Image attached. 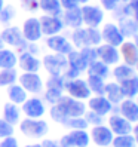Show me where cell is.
<instances>
[{
    "label": "cell",
    "instance_id": "cell-44",
    "mask_svg": "<svg viewBox=\"0 0 138 147\" xmlns=\"http://www.w3.org/2000/svg\"><path fill=\"white\" fill-rule=\"evenodd\" d=\"M0 147H20V144L13 135H9V137H5L3 141H0Z\"/></svg>",
    "mask_w": 138,
    "mask_h": 147
},
{
    "label": "cell",
    "instance_id": "cell-49",
    "mask_svg": "<svg viewBox=\"0 0 138 147\" xmlns=\"http://www.w3.org/2000/svg\"><path fill=\"white\" fill-rule=\"evenodd\" d=\"M132 131H134V138H135V144H138V122L135 126H132Z\"/></svg>",
    "mask_w": 138,
    "mask_h": 147
},
{
    "label": "cell",
    "instance_id": "cell-24",
    "mask_svg": "<svg viewBox=\"0 0 138 147\" xmlns=\"http://www.w3.org/2000/svg\"><path fill=\"white\" fill-rule=\"evenodd\" d=\"M104 94H106V98L111 102V104H119V102L125 98L123 94H122V89H120V85L117 82L106 83Z\"/></svg>",
    "mask_w": 138,
    "mask_h": 147
},
{
    "label": "cell",
    "instance_id": "cell-38",
    "mask_svg": "<svg viewBox=\"0 0 138 147\" xmlns=\"http://www.w3.org/2000/svg\"><path fill=\"white\" fill-rule=\"evenodd\" d=\"M50 117H52L54 122H57V123H59V125H64V122L68 119V117L65 116V113L63 111V109L59 107L57 102H55V104H52V109H50Z\"/></svg>",
    "mask_w": 138,
    "mask_h": 147
},
{
    "label": "cell",
    "instance_id": "cell-18",
    "mask_svg": "<svg viewBox=\"0 0 138 147\" xmlns=\"http://www.w3.org/2000/svg\"><path fill=\"white\" fill-rule=\"evenodd\" d=\"M119 115L128 119L131 123L138 122V102L132 98H123L119 102Z\"/></svg>",
    "mask_w": 138,
    "mask_h": 147
},
{
    "label": "cell",
    "instance_id": "cell-41",
    "mask_svg": "<svg viewBox=\"0 0 138 147\" xmlns=\"http://www.w3.org/2000/svg\"><path fill=\"white\" fill-rule=\"evenodd\" d=\"M83 117L86 119L88 125H92V126H95V125H102V116H100V115H97V113H94V111H85Z\"/></svg>",
    "mask_w": 138,
    "mask_h": 147
},
{
    "label": "cell",
    "instance_id": "cell-42",
    "mask_svg": "<svg viewBox=\"0 0 138 147\" xmlns=\"http://www.w3.org/2000/svg\"><path fill=\"white\" fill-rule=\"evenodd\" d=\"M80 54L83 55V58L86 59L88 63H92L94 59H97V51L94 46H85V48H80Z\"/></svg>",
    "mask_w": 138,
    "mask_h": 147
},
{
    "label": "cell",
    "instance_id": "cell-10",
    "mask_svg": "<svg viewBox=\"0 0 138 147\" xmlns=\"http://www.w3.org/2000/svg\"><path fill=\"white\" fill-rule=\"evenodd\" d=\"M101 39L104 43L111 46H120L125 42V36L122 34V31L119 30V27L113 22H107L101 30Z\"/></svg>",
    "mask_w": 138,
    "mask_h": 147
},
{
    "label": "cell",
    "instance_id": "cell-40",
    "mask_svg": "<svg viewBox=\"0 0 138 147\" xmlns=\"http://www.w3.org/2000/svg\"><path fill=\"white\" fill-rule=\"evenodd\" d=\"M13 132H15L13 125L7 123L5 119H0V138H5V137L13 135Z\"/></svg>",
    "mask_w": 138,
    "mask_h": 147
},
{
    "label": "cell",
    "instance_id": "cell-39",
    "mask_svg": "<svg viewBox=\"0 0 138 147\" xmlns=\"http://www.w3.org/2000/svg\"><path fill=\"white\" fill-rule=\"evenodd\" d=\"M63 95V89H58V88H48L46 89V94H45V98L48 102H50V104H55V102H58V100L61 98Z\"/></svg>",
    "mask_w": 138,
    "mask_h": 147
},
{
    "label": "cell",
    "instance_id": "cell-57",
    "mask_svg": "<svg viewBox=\"0 0 138 147\" xmlns=\"http://www.w3.org/2000/svg\"><path fill=\"white\" fill-rule=\"evenodd\" d=\"M120 2H123V3H128V2H129V0H120Z\"/></svg>",
    "mask_w": 138,
    "mask_h": 147
},
{
    "label": "cell",
    "instance_id": "cell-22",
    "mask_svg": "<svg viewBox=\"0 0 138 147\" xmlns=\"http://www.w3.org/2000/svg\"><path fill=\"white\" fill-rule=\"evenodd\" d=\"M67 63H68V67L70 68H74L77 71H86L89 63L83 58V55L80 54V51H71L70 54H67Z\"/></svg>",
    "mask_w": 138,
    "mask_h": 147
},
{
    "label": "cell",
    "instance_id": "cell-16",
    "mask_svg": "<svg viewBox=\"0 0 138 147\" xmlns=\"http://www.w3.org/2000/svg\"><path fill=\"white\" fill-rule=\"evenodd\" d=\"M46 46L50 51H54L55 54H63V55H67V54H70L71 51H73V45L64 36H59V34L48 36Z\"/></svg>",
    "mask_w": 138,
    "mask_h": 147
},
{
    "label": "cell",
    "instance_id": "cell-3",
    "mask_svg": "<svg viewBox=\"0 0 138 147\" xmlns=\"http://www.w3.org/2000/svg\"><path fill=\"white\" fill-rule=\"evenodd\" d=\"M57 104L63 109L67 117H80L86 111V104L82 102V100H76L70 95H61Z\"/></svg>",
    "mask_w": 138,
    "mask_h": 147
},
{
    "label": "cell",
    "instance_id": "cell-48",
    "mask_svg": "<svg viewBox=\"0 0 138 147\" xmlns=\"http://www.w3.org/2000/svg\"><path fill=\"white\" fill-rule=\"evenodd\" d=\"M128 5H129V7H131L132 12H137L138 11V0H129Z\"/></svg>",
    "mask_w": 138,
    "mask_h": 147
},
{
    "label": "cell",
    "instance_id": "cell-33",
    "mask_svg": "<svg viewBox=\"0 0 138 147\" xmlns=\"http://www.w3.org/2000/svg\"><path fill=\"white\" fill-rule=\"evenodd\" d=\"M18 73L15 68H2L0 70V86H9L16 82Z\"/></svg>",
    "mask_w": 138,
    "mask_h": 147
},
{
    "label": "cell",
    "instance_id": "cell-8",
    "mask_svg": "<svg viewBox=\"0 0 138 147\" xmlns=\"http://www.w3.org/2000/svg\"><path fill=\"white\" fill-rule=\"evenodd\" d=\"M0 36L3 39V43L16 48L18 51H25V48H27V40L24 39L22 31L18 27H6L0 33Z\"/></svg>",
    "mask_w": 138,
    "mask_h": 147
},
{
    "label": "cell",
    "instance_id": "cell-1",
    "mask_svg": "<svg viewBox=\"0 0 138 147\" xmlns=\"http://www.w3.org/2000/svg\"><path fill=\"white\" fill-rule=\"evenodd\" d=\"M71 40L76 48H85V46H94L97 48L98 45H101V31L98 28L94 27H86V28H74V31L71 33Z\"/></svg>",
    "mask_w": 138,
    "mask_h": 147
},
{
    "label": "cell",
    "instance_id": "cell-43",
    "mask_svg": "<svg viewBox=\"0 0 138 147\" xmlns=\"http://www.w3.org/2000/svg\"><path fill=\"white\" fill-rule=\"evenodd\" d=\"M100 2H101V6L106 11H114L120 5V0H100Z\"/></svg>",
    "mask_w": 138,
    "mask_h": 147
},
{
    "label": "cell",
    "instance_id": "cell-54",
    "mask_svg": "<svg viewBox=\"0 0 138 147\" xmlns=\"http://www.w3.org/2000/svg\"><path fill=\"white\" fill-rule=\"evenodd\" d=\"M3 6H5V0H0V11L3 9Z\"/></svg>",
    "mask_w": 138,
    "mask_h": 147
},
{
    "label": "cell",
    "instance_id": "cell-2",
    "mask_svg": "<svg viewBox=\"0 0 138 147\" xmlns=\"http://www.w3.org/2000/svg\"><path fill=\"white\" fill-rule=\"evenodd\" d=\"M20 129H21L22 135L28 137V138H43L49 132V126L45 120L33 119V117H27V119L21 120Z\"/></svg>",
    "mask_w": 138,
    "mask_h": 147
},
{
    "label": "cell",
    "instance_id": "cell-4",
    "mask_svg": "<svg viewBox=\"0 0 138 147\" xmlns=\"http://www.w3.org/2000/svg\"><path fill=\"white\" fill-rule=\"evenodd\" d=\"M43 67L46 68V71L50 76H63V73L67 70L68 63L67 57L63 54H54V55H45L42 61Z\"/></svg>",
    "mask_w": 138,
    "mask_h": 147
},
{
    "label": "cell",
    "instance_id": "cell-12",
    "mask_svg": "<svg viewBox=\"0 0 138 147\" xmlns=\"http://www.w3.org/2000/svg\"><path fill=\"white\" fill-rule=\"evenodd\" d=\"M18 80H20V85H21L27 92L39 94V92L43 91L42 77H40L37 73H27V71H24V73L18 77Z\"/></svg>",
    "mask_w": 138,
    "mask_h": 147
},
{
    "label": "cell",
    "instance_id": "cell-9",
    "mask_svg": "<svg viewBox=\"0 0 138 147\" xmlns=\"http://www.w3.org/2000/svg\"><path fill=\"white\" fill-rule=\"evenodd\" d=\"M39 21H40L42 34H45V36L59 34V31H63V28H64L63 18H59L57 15H42Z\"/></svg>",
    "mask_w": 138,
    "mask_h": 147
},
{
    "label": "cell",
    "instance_id": "cell-23",
    "mask_svg": "<svg viewBox=\"0 0 138 147\" xmlns=\"http://www.w3.org/2000/svg\"><path fill=\"white\" fill-rule=\"evenodd\" d=\"M63 22L64 25H68V27H71V28H79L82 27V12H80V7L77 6V7H73V9H67L64 16H63Z\"/></svg>",
    "mask_w": 138,
    "mask_h": 147
},
{
    "label": "cell",
    "instance_id": "cell-14",
    "mask_svg": "<svg viewBox=\"0 0 138 147\" xmlns=\"http://www.w3.org/2000/svg\"><path fill=\"white\" fill-rule=\"evenodd\" d=\"M95 51H97L98 59H101V61L106 63L107 65H114L120 59V52L116 46H111V45L104 43V45H98L95 48Z\"/></svg>",
    "mask_w": 138,
    "mask_h": 147
},
{
    "label": "cell",
    "instance_id": "cell-45",
    "mask_svg": "<svg viewBox=\"0 0 138 147\" xmlns=\"http://www.w3.org/2000/svg\"><path fill=\"white\" fill-rule=\"evenodd\" d=\"M21 5H22V7H24L25 11H30V12L36 11L37 7H39L37 0H21Z\"/></svg>",
    "mask_w": 138,
    "mask_h": 147
},
{
    "label": "cell",
    "instance_id": "cell-30",
    "mask_svg": "<svg viewBox=\"0 0 138 147\" xmlns=\"http://www.w3.org/2000/svg\"><path fill=\"white\" fill-rule=\"evenodd\" d=\"M119 30L122 31V34L125 37H132L138 33V27L137 24L134 22L132 18H129V16H125V18H120L119 20Z\"/></svg>",
    "mask_w": 138,
    "mask_h": 147
},
{
    "label": "cell",
    "instance_id": "cell-36",
    "mask_svg": "<svg viewBox=\"0 0 138 147\" xmlns=\"http://www.w3.org/2000/svg\"><path fill=\"white\" fill-rule=\"evenodd\" d=\"M64 126L70 128V129H86L89 125L86 122V119L80 116V117H68L64 122Z\"/></svg>",
    "mask_w": 138,
    "mask_h": 147
},
{
    "label": "cell",
    "instance_id": "cell-19",
    "mask_svg": "<svg viewBox=\"0 0 138 147\" xmlns=\"http://www.w3.org/2000/svg\"><path fill=\"white\" fill-rule=\"evenodd\" d=\"M108 126L111 129V132L116 134V135H123V134H131L132 132V123L120 115L110 116L108 117Z\"/></svg>",
    "mask_w": 138,
    "mask_h": 147
},
{
    "label": "cell",
    "instance_id": "cell-15",
    "mask_svg": "<svg viewBox=\"0 0 138 147\" xmlns=\"http://www.w3.org/2000/svg\"><path fill=\"white\" fill-rule=\"evenodd\" d=\"M22 111L25 113L27 117H33V119H40L43 115H45V104L43 101L37 97H33V98H27L22 102Z\"/></svg>",
    "mask_w": 138,
    "mask_h": 147
},
{
    "label": "cell",
    "instance_id": "cell-20",
    "mask_svg": "<svg viewBox=\"0 0 138 147\" xmlns=\"http://www.w3.org/2000/svg\"><path fill=\"white\" fill-rule=\"evenodd\" d=\"M18 64L22 68V71H27V73H37L42 67V61L28 51H22V54L18 58Z\"/></svg>",
    "mask_w": 138,
    "mask_h": 147
},
{
    "label": "cell",
    "instance_id": "cell-13",
    "mask_svg": "<svg viewBox=\"0 0 138 147\" xmlns=\"http://www.w3.org/2000/svg\"><path fill=\"white\" fill-rule=\"evenodd\" d=\"M92 138V141L95 143L98 147H108L113 141L114 134L111 132V129L108 126H102V125H95L92 128V131L89 134Z\"/></svg>",
    "mask_w": 138,
    "mask_h": 147
},
{
    "label": "cell",
    "instance_id": "cell-47",
    "mask_svg": "<svg viewBox=\"0 0 138 147\" xmlns=\"http://www.w3.org/2000/svg\"><path fill=\"white\" fill-rule=\"evenodd\" d=\"M40 144H42V147H65V146H63L61 143L54 141V140H43Z\"/></svg>",
    "mask_w": 138,
    "mask_h": 147
},
{
    "label": "cell",
    "instance_id": "cell-25",
    "mask_svg": "<svg viewBox=\"0 0 138 147\" xmlns=\"http://www.w3.org/2000/svg\"><path fill=\"white\" fill-rule=\"evenodd\" d=\"M120 85V89H122L123 97L126 98H134L138 95V74L132 76L129 79H125L122 82H117Z\"/></svg>",
    "mask_w": 138,
    "mask_h": 147
},
{
    "label": "cell",
    "instance_id": "cell-56",
    "mask_svg": "<svg viewBox=\"0 0 138 147\" xmlns=\"http://www.w3.org/2000/svg\"><path fill=\"white\" fill-rule=\"evenodd\" d=\"M135 70H137V73H138V61H137V64H135Z\"/></svg>",
    "mask_w": 138,
    "mask_h": 147
},
{
    "label": "cell",
    "instance_id": "cell-37",
    "mask_svg": "<svg viewBox=\"0 0 138 147\" xmlns=\"http://www.w3.org/2000/svg\"><path fill=\"white\" fill-rule=\"evenodd\" d=\"M16 15V11L12 5L3 6V9L0 11V24H9Z\"/></svg>",
    "mask_w": 138,
    "mask_h": 147
},
{
    "label": "cell",
    "instance_id": "cell-28",
    "mask_svg": "<svg viewBox=\"0 0 138 147\" xmlns=\"http://www.w3.org/2000/svg\"><path fill=\"white\" fill-rule=\"evenodd\" d=\"M7 97H9L11 102H13V104H22L27 100V91L21 85L12 83L9 85V89H7Z\"/></svg>",
    "mask_w": 138,
    "mask_h": 147
},
{
    "label": "cell",
    "instance_id": "cell-29",
    "mask_svg": "<svg viewBox=\"0 0 138 147\" xmlns=\"http://www.w3.org/2000/svg\"><path fill=\"white\" fill-rule=\"evenodd\" d=\"M18 64V57L11 49H0V70L2 68H15Z\"/></svg>",
    "mask_w": 138,
    "mask_h": 147
},
{
    "label": "cell",
    "instance_id": "cell-7",
    "mask_svg": "<svg viewBox=\"0 0 138 147\" xmlns=\"http://www.w3.org/2000/svg\"><path fill=\"white\" fill-rule=\"evenodd\" d=\"M80 12H82V21H83V24H86V27L97 28L104 21V12L98 6L83 5L80 7Z\"/></svg>",
    "mask_w": 138,
    "mask_h": 147
},
{
    "label": "cell",
    "instance_id": "cell-55",
    "mask_svg": "<svg viewBox=\"0 0 138 147\" xmlns=\"http://www.w3.org/2000/svg\"><path fill=\"white\" fill-rule=\"evenodd\" d=\"M3 45H5V43H3V39H2V36H0V49L3 48Z\"/></svg>",
    "mask_w": 138,
    "mask_h": 147
},
{
    "label": "cell",
    "instance_id": "cell-34",
    "mask_svg": "<svg viewBox=\"0 0 138 147\" xmlns=\"http://www.w3.org/2000/svg\"><path fill=\"white\" fill-rule=\"evenodd\" d=\"M86 83H88L91 92L97 94V95H102V94H104V86H106L104 79H101V77H98V76L88 74V80H86Z\"/></svg>",
    "mask_w": 138,
    "mask_h": 147
},
{
    "label": "cell",
    "instance_id": "cell-53",
    "mask_svg": "<svg viewBox=\"0 0 138 147\" xmlns=\"http://www.w3.org/2000/svg\"><path fill=\"white\" fill-rule=\"evenodd\" d=\"M25 147H42V144H28V146H25Z\"/></svg>",
    "mask_w": 138,
    "mask_h": 147
},
{
    "label": "cell",
    "instance_id": "cell-26",
    "mask_svg": "<svg viewBox=\"0 0 138 147\" xmlns=\"http://www.w3.org/2000/svg\"><path fill=\"white\" fill-rule=\"evenodd\" d=\"M86 71H88V74H91V76H98V77H101V79H107L108 74H110V68L106 63H102L101 59L97 58V59H94L92 63H89Z\"/></svg>",
    "mask_w": 138,
    "mask_h": 147
},
{
    "label": "cell",
    "instance_id": "cell-27",
    "mask_svg": "<svg viewBox=\"0 0 138 147\" xmlns=\"http://www.w3.org/2000/svg\"><path fill=\"white\" fill-rule=\"evenodd\" d=\"M3 119L7 123L11 125H16L21 120V110L18 107V104L13 102H6L3 107Z\"/></svg>",
    "mask_w": 138,
    "mask_h": 147
},
{
    "label": "cell",
    "instance_id": "cell-46",
    "mask_svg": "<svg viewBox=\"0 0 138 147\" xmlns=\"http://www.w3.org/2000/svg\"><path fill=\"white\" fill-rule=\"evenodd\" d=\"M59 5H61V9H73V7H77L79 5H77L76 0H59Z\"/></svg>",
    "mask_w": 138,
    "mask_h": 147
},
{
    "label": "cell",
    "instance_id": "cell-11",
    "mask_svg": "<svg viewBox=\"0 0 138 147\" xmlns=\"http://www.w3.org/2000/svg\"><path fill=\"white\" fill-rule=\"evenodd\" d=\"M22 36L24 39L27 42H39L42 39V28H40V21L39 18H36V16H30V18H27L24 21L22 24Z\"/></svg>",
    "mask_w": 138,
    "mask_h": 147
},
{
    "label": "cell",
    "instance_id": "cell-32",
    "mask_svg": "<svg viewBox=\"0 0 138 147\" xmlns=\"http://www.w3.org/2000/svg\"><path fill=\"white\" fill-rule=\"evenodd\" d=\"M113 76L117 82H122V80L129 79V77H132V76H137V70L134 67L128 65V64H120V65L114 67Z\"/></svg>",
    "mask_w": 138,
    "mask_h": 147
},
{
    "label": "cell",
    "instance_id": "cell-21",
    "mask_svg": "<svg viewBox=\"0 0 138 147\" xmlns=\"http://www.w3.org/2000/svg\"><path fill=\"white\" fill-rule=\"evenodd\" d=\"M120 54H122L125 64L135 67L137 61H138V48L135 46L134 42H123L120 45Z\"/></svg>",
    "mask_w": 138,
    "mask_h": 147
},
{
    "label": "cell",
    "instance_id": "cell-50",
    "mask_svg": "<svg viewBox=\"0 0 138 147\" xmlns=\"http://www.w3.org/2000/svg\"><path fill=\"white\" fill-rule=\"evenodd\" d=\"M132 15H134L132 20H134V22L137 24V27H138V11H137V12H132Z\"/></svg>",
    "mask_w": 138,
    "mask_h": 147
},
{
    "label": "cell",
    "instance_id": "cell-58",
    "mask_svg": "<svg viewBox=\"0 0 138 147\" xmlns=\"http://www.w3.org/2000/svg\"><path fill=\"white\" fill-rule=\"evenodd\" d=\"M137 102H138V95H137Z\"/></svg>",
    "mask_w": 138,
    "mask_h": 147
},
{
    "label": "cell",
    "instance_id": "cell-6",
    "mask_svg": "<svg viewBox=\"0 0 138 147\" xmlns=\"http://www.w3.org/2000/svg\"><path fill=\"white\" fill-rule=\"evenodd\" d=\"M59 143L65 147H88L91 137L86 132V129H71V132L61 137Z\"/></svg>",
    "mask_w": 138,
    "mask_h": 147
},
{
    "label": "cell",
    "instance_id": "cell-31",
    "mask_svg": "<svg viewBox=\"0 0 138 147\" xmlns=\"http://www.w3.org/2000/svg\"><path fill=\"white\" fill-rule=\"evenodd\" d=\"M39 7L46 15H59L61 13V5L59 0H37Z\"/></svg>",
    "mask_w": 138,
    "mask_h": 147
},
{
    "label": "cell",
    "instance_id": "cell-5",
    "mask_svg": "<svg viewBox=\"0 0 138 147\" xmlns=\"http://www.w3.org/2000/svg\"><path fill=\"white\" fill-rule=\"evenodd\" d=\"M64 89L67 91V94L70 95V97H73L76 100H88L91 97V94H92L88 83H86V80H82V79H79V77L65 80Z\"/></svg>",
    "mask_w": 138,
    "mask_h": 147
},
{
    "label": "cell",
    "instance_id": "cell-51",
    "mask_svg": "<svg viewBox=\"0 0 138 147\" xmlns=\"http://www.w3.org/2000/svg\"><path fill=\"white\" fill-rule=\"evenodd\" d=\"M76 2H77V5H86L89 0H76Z\"/></svg>",
    "mask_w": 138,
    "mask_h": 147
},
{
    "label": "cell",
    "instance_id": "cell-52",
    "mask_svg": "<svg viewBox=\"0 0 138 147\" xmlns=\"http://www.w3.org/2000/svg\"><path fill=\"white\" fill-rule=\"evenodd\" d=\"M134 43H135V46L138 48V33H137L135 36H134Z\"/></svg>",
    "mask_w": 138,
    "mask_h": 147
},
{
    "label": "cell",
    "instance_id": "cell-35",
    "mask_svg": "<svg viewBox=\"0 0 138 147\" xmlns=\"http://www.w3.org/2000/svg\"><path fill=\"white\" fill-rule=\"evenodd\" d=\"M111 146L113 147H135V138L131 134L116 135V137H113Z\"/></svg>",
    "mask_w": 138,
    "mask_h": 147
},
{
    "label": "cell",
    "instance_id": "cell-17",
    "mask_svg": "<svg viewBox=\"0 0 138 147\" xmlns=\"http://www.w3.org/2000/svg\"><path fill=\"white\" fill-rule=\"evenodd\" d=\"M88 107L91 111L97 113L100 116L104 117L106 115H108L113 110V104L104 97V95H95V97H89L88 98Z\"/></svg>",
    "mask_w": 138,
    "mask_h": 147
}]
</instances>
